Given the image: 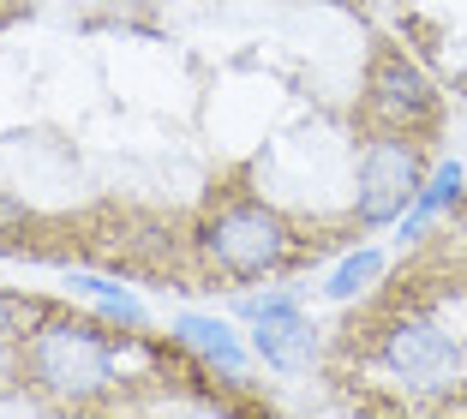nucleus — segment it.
Returning <instances> with one entry per match:
<instances>
[{"label":"nucleus","mask_w":467,"mask_h":419,"mask_svg":"<svg viewBox=\"0 0 467 419\" xmlns=\"http://www.w3.org/2000/svg\"><path fill=\"white\" fill-rule=\"evenodd\" d=\"M18 365L25 383H36L55 402H97L114 390V341L84 318H42L36 330L18 336Z\"/></svg>","instance_id":"nucleus-1"},{"label":"nucleus","mask_w":467,"mask_h":419,"mask_svg":"<svg viewBox=\"0 0 467 419\" xmlns=\"http://www.w3.org/2000/svg\"><path fill=\"white\" fill-rule=\"evenodd\" d=\"M204 257L222 276H270L294 257V234L270 204H228L204 222Z\"/></svg>","instance_id":"nucleus-2"},{"label":"nucleus","mask_w":467,"mask_h":419,"mask_svg":"<svg viewBox=\"0 0 467 419\" xmlns=\"http://www.w3.org/2000/svg\"><path fill=\"white\" fill-rule=\"evenodd\" d=\"M420 192V156H413L408 138H371L366 156H359V222L366 228H384L389 216H401Z\"/></svg>","instance_id":"nucleus-3"},{"label":"nucleus","mask_w":467,"mask_h":419,"mask_svg":"<svg viewBox=\"0 0 467 419\" xmlns=\"http://www.w3.org/2000/svg\"><path fill=\"white\" fill-rule=\"evenodd\" d=\"M384 365L396 372L401 383H413V390H443V383H455V341L443 324H431V318H401V324H389L384 336Z\"/></svg>","instance_id":"nucleus-4"},{"label":"nucleus","mask_w":467,"mask_h":419,"mask_svg":"<svg viewBox=\"0 0 467 419\" xmlns=\"http://www.w3.org/2000/svg\"><path fill=\"white\" fill-rule=\"evenodd\" d=\"M252 318V341H258V353L275 365V372H294V365H306L312 360V348H317V330L300 318V306H294L288 294H252L246 306H240Z\"/></svg>","instance_id":"nucleus-5"},{"label":"nucleus","mask_w":467,"mask_h":419,"mask_svg":"<svg viewBox=\"0 0 467 419\" xmlns=\"http://www.w3.org/2000/svg\"><path fill=\"white\" fill-rule=\"evenodd\" d=\"M371 114H384L389 126H408V120H426L431 114V84L420 67H408L401 55H384L371 67Z\"/></svg>","instance_id":"nucleus-6"},{"label":"nucleus","mask_w":467,"mask_h":419,"mask_svg":"<svg viewBox=\"0 0 467 419\" xmlns=\"http://www.w3.org/2000/svg\"><path fill=\"white\" fill-rule=\"evenodd\" d=\"M174 341H180V348H192L204 365H216L222 378H240V372H246V348H240V336H234L228 318L180 311V318H174Z\"/></svg>","instance_id":"nucleus-7"},{"label":"nucleus","mask_w":467,"mask_h":419,"mask_svg":"<svg viewBox=\"0 0 467 419\" xmlns=\"http://www.w3.org/2000/svg\"><path fill=\"white\" fill-rule=\"evenodd\" d=\"M455 198H462V168L443 162L438 174L426 180V186L413 192V210H408V222H401V234H420V228H426V222L443 210V204H455Z\"/></svg>","instance_id":"nucleus-8"},{"label":"nucleus","mask_w":467,"mask_h":419,"mask_svg":"<svg viewBox=\"0 0 467 419\" xmlns=\"http://www.w3.org/2000/svg\"><path fill=\"white\" fill-rule=\"evenodd\" d=\"M378 270H384V252H371V246H366V252H354V257L336 264V276L324 282V294H330V299H354L359 288L378 282Z\"/></svg>","instance_id":"nucleus-9"},{"label":"nucleus","mask_w":467,"mask_h":419,"mask_svg":"<svg viewBox=\"0 0 467 419\" xmlns=\"http://www.w3.org/2000/svg\"><path fill=\"white\" fill-rule=\"evenodd\" d=\"M72 288H78V294H90L102 311H109V318H120V324H132V330L144 324V306H138V299L126 294V288H114V282H97V276H78Z\"/></svg>","instance_id":"nucleus-10"},{"label":"nucleus","mask_w":467,"mask_h":419,"mask_svg":"<svg viewBox=\"0 0 467 419\" xmlns=\"http://www.w3.org/2000/svg\"><path fill=\"white\" fill-rule=\"evenodd\" d=\"M25 299H13V294H0V341H18L25 336Z\"/></svg>","instance_id":"nucleus-11"},{"label":"nucleus","mask_w":467,"mask_h":419,"mask_svg":"<svg viewBox=\"0 0 467 419\" xmlns=\"http://www.w3.org/2000/svg\"><path fill=\"white\" fill-rule=\"evenodd\" d=\"M13 378H25V365H18V341H0V390H13Z\"/></svg>","instance_id":"nucleus-12"}]
</instances>
